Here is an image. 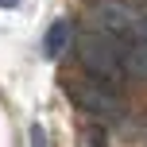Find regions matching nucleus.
I'll use <instances>...</instances> for the list:
<instances>
[{"label": "nucleus", "instance_id": "obj_1", "mask_svg": "<svg viewBox=\"0 0 147 147\" xmlns=\"http://www.w3.org/2000/svg\"><path fill=\"white\" fill-rule=\"evenodd\" d=\"M78 54H81V66L93 78H105L112 81L120 70H124V54H128V43L109 27H89L85 35H78Z\"/></svg>", "mask_w": 147, "mask_h": 147}, {"label": "nucleus", "instance_id": "obj_2", "mask_svg": "<svg viewBox=\"0 0 147 147\" xmlns=\"http://www.w3.org/2000/svg\"><path fill=\"white\" fill-rule=\"evenodd\" d=\"M70 93H74V101H78L85 112H93V116H101V120H112L120 112V97H116V89H112L105 78H93V74H89V78L74 81Z\"/></svg>", "mask_w": 147, "mask_h": 147}, {"label": "nucleus", "instance_id": "obj_3", "mask_svg": "<svg viewBox=\"0 0 147 147\" xmlns=\"http://www.w3.org/2000/svg\"><path fill=\"white\" fill-rule=\"evenodd\" d=\"M66 43H70V23H66V20H54L51 31H47V43H43L47 58H58V54L66 51Z\"/></svg>", "mask_w": 147, "mask_h": 147}, {"label": "nucleus", "instance_id": "obj_4", "mask_svg": "<svg viewBox=\"0 0 147 147\" xmlns=\"http://www.w3.org/2000/svg\"><path fill=\"white\" fill-rule=\"evenodd\" d=\"M31 147H47V132H43V124H31Z\"/></svg>", "mask_w": 147, "mask_h": 147}, {"label": "nucleus", "instance_id": "obj_5", "mask_svg": "<svg viewBox=\"0 0 147 147\" xmlns=\"http://www.w3.org/2000/svg\"><path fill=\"white\" fill-rule=\"evenodd\" d=\"M0 8H16V0H0Z\"/></svg>", "mask_w": 147, "mask_h": 147}, {"label": "nucleus", "instance_id": "obj_6", "mask_svg": "<svg viewBox=\"0 0 147 147\" xmlns=\"http://www.w3.org/2000/svg\"><path fill=\"white\" fill-rule=\"evenodd\" d=\"M140 12H143V16H147V0H143V4H140Z\"/></svg>", "mask_w": 147, "mask_h": 147}]
</instances>
